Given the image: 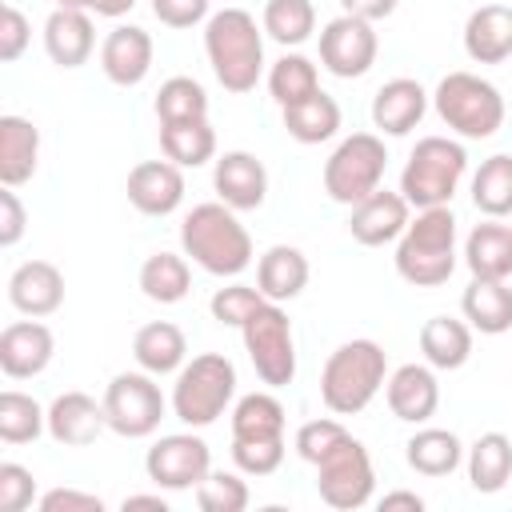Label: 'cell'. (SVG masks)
<instances>
[{
	"instance_id": "cell-1",
	"label": "cell",
	"mask_w": 512,
	"mask_h": 512,
	"mask_svg": "<svg viewBox=\"0 0 512 512\" xmlns=\"http://www.w3.org/2000/svg\"><path fill=\"white\" fill-rule=\"evenodd\" d=\"M180 248L212 276H240L252 264V236L224 200L196 204L180 224Z\"/></svg>"
},
{
	"instance_id": "cell-2",
	"label": "cell",
	"mask_w": 512,
	"mask_h": 512,
	"mask_svg": "<svg viewBox=\"0 0 512 512\" xmlns=\"http://www.w3.org/2000/svg\"><path fill=\"white\" fill-rule=\"evenodd\" d=\"M204 52L224 92H252L264 72V36L244 8H220L204 24Z\"/></svg>"
},
{
	"instance_id": "cell-3",
	"label": "cell",
	"mask_w": 512,
	"mask_h": 512,
	"mask_svg": "<svg viewBox=\"0 0 512 512\" xmlns=\"http://www.w3.org/2000/svg\"><path fill=\"white\" fill-rule=\"evenodd\" d=\"M456 268V216L448 204L416 208V220L396 240V272L412 288H436Z\"/></svg>"
},
{
	"instance_id": "cell-4",
	"label": "cell",
	"mask_w": 512,
	"mask_h": 512,
	"mask_svg": "<svg viewBox=\"0 0 512 512\" xmlns=\"http://www.w3.org/2000/svg\"><path fill=\"white\" fill-rule=\"evenodd\" d=\"M388 380V356L376 340H348L340 344L320 372V400L332 416L364 412Z\"/></svg>"
},
{
	"instance_id": "cell-5",
	"label": "cell",
	"mask_w": 512,
	"mask_h": 512,
	"mask_svg": "<svg viewBox=\"0 0 512 512\" xmlns=\"http://www.w3.org/2000/svg\"><path fill=\"white\" fill-rule=\"evenodd\" d=\"M436 116L464 140H488L504 124V96L476 72H448L432 92Z\"/></svg>"
},
{
	"instance_id": "cell-6",
	"label": "cell",
	"mask_w": 512,
	"mask_h": 512,
	"mask_svg": "<svg viewBox=\"0 0 512 512\" xmlns=\"http://www.w3.org/2000/svg\"><path fill=\"white\" fill-rule=\"evenodd\" d=\"M464 172H468V152L460 140L424 136V140H416V148L400 172V192L412 208H440L456 196Z\"/></svg>"
},
{
	"instance_id": "cell-7",
	"label": "cell",
	"mask_w": 512,
	"mask_h": 512,
	"mask_svg": "<svg viewBox=\"0 0 512 512\" xmlns=\"http://www.w3.org/2000/svg\"><path fill=\"white\" fill-rule=\"evenodd\" d=\"M232 396H236V368H232V360L220 356V352H200V356H192V364H184L176 372L172 412L188 428H208V424H216L224 416Z\"/></svg>"
},
{
	"instance_id": "cell-8",
	"label": "cell",
	"mask_w": 512,
	"mask_h": 512,
	"mask_svg": "<svg viewBox=\"0 0 512 512\" xmlns=\"http://www.w3.org/2000/svg\"><path fill=\"white\" fill-rule=\"evenodd\" d=\"M384 164H388V152H384V140L376 132H352L344 136L332 156L324 160V192L328 200L336 204H360L364 196H372L384 180Z\"/></svg>"
},
{
	"instance_id": "cell-9",
	"label": "cell",
	"mask_w": 512,
	"mask_h": 512,
	"mask_svg": "<svg viewBox=\"0 0 512 512\" xmlns=\"http://www.w3.org/2000/svg\"><path fill=\"white\" fill-rule=\"evenodd\" d=\"M244 352L256 368V376L268 388H284L296 380V340H292V320L280 304L264 300L240 328Z\"/></svg>"
},
{
	"instance_id": "cell-10",
	"label": "cell",
	"mask_w": 512,
	"mask_h": 512,
	"mask_svg": "<svg viewBox=\"0 0 512 512\" xmlns=\"http://www.w3.org/2000/svg\"><path fill=\"white\" fill-rule=\"evenodd\" d=\"M316 468V492L328 508H340V512H352V508H364L376 492V472H372V456L368 448L348 432Z\"/></svg>"
},
{
	"instance_id": "cell-11",
	"label": "cell",
	"mask_w": 512,
	"mask_h": 512,
	"mask_svg": "<svg viewBox=\"0 0 512 512\" xmlns=\"http://www.w3.org/2000/svg\"><path fill=\"white\" fill-rule=\"evenodd\" d=\"M164 392L160 384L152 380V372H120L112 376V384L104 388V416H108V428L116 436H128V440H140V436H152L164 420Z\"/></svg>"
},
{
	"instance_id": "cell-12",
	"label": "cell",
	"mask_w": 512,
	"mask_h": 512,
	"mask_svg": "<svg viewBox=\"0 0 512 512\" xmlns=\"http://www.w3.org/2000/svg\"><path fill=\"white\" fill-rule=\"evenodd\" d=\"M144 472L156 488L164 492H188L196 488L208 472H212V452L200 436L192 432H172V436H160L148 456H144Z\"/></svg>"
},
{
	"instance_id": "cell-13",
	"label": "cell",
	"mask_w": 512,
	"mask_h": 512,
	"mask_svg": "<svg viewBox=\"0 0 512 512\" xmlns=\"http://www.w3.org/2000/svg\"><path fill=\"white\" fill-rule=\"evenodd\" d=\"M376 52H380V40H376L372 20L340 12L336 20L320 28V64L340 80L364 76L376 64Z\"/></svg>"
},
{
	"instance_id": "cell-14",
	"label": "cell",
	"mask_w": 512,
	"mask_h": 512,
	"mask_svg": "<svg viewBox=\"0 0 512 512\" xmlns=\"http://www.w3.org/2000/svg\"><path fill=\"white\" fill-rule=\"evenodd\" d=\"M408 220H412V204L404 200V192L376 188L372 196H364L360 204H352L348 232H352L356 244H364V248H380V244L400 240V232L408 228Z\"/></svg>"
},
{
	"instance_id": "cell-15",
	"label": "cell",
	"mask_w": 512,
	"mask_h": 512,
	"mask_svg": "<svg viewBox=\"0 0 512 512\" xmlns=\"http://www.w3.org/2000/svg\"><path fill=\"white\" fill-rule=\"evenodd\" d=\"M52 352H56L52 328L40 324L36 316L12 320L0 332V368H4L8 380H32V376H40L52 364Z\"/></svg>"
},
{
	"instance_id": "cell-16",
	"label": "cell",
	"mask_w": 512,
	"mask_h": 512,
	"mask_svg": "<svg viewBox=\"0 0 512 512\" xmlns=\"http://www.w3.org/2000/svg\"><path fill=\"white\" fill-rule=\"evenodd\" d=\"M128 204L144 216H168L184 204V168L164 160H140L128 172Z\"/></svg>"
},
{
	"instance_id": "cell-17",
	"label": "cell",
	"mask_w": 512,
	"mask_h": 512,
	"mask_svg": "<svg viewBox=\"0 0 512 512\" xmlns=\"http://www.w3.org/2000/svg\"><path fill=\"white\" fill-rule=\"evenodd\" d=\"M384 400L396 420L404 424H428L440 408V384L432 364H400L384 380Z\"/></svg>"
},
{
	"instance_id": "cell-18",
	"label": "cell",
	"mask_w": 512,
	"mask_h": 512,
	"mask_svg": "<svg viewBox=\"0 0 512 512\" xmlns=\"http://www.w3.org/2000/svg\"><path fill=\"white\" fill-rule=\"evenodd\" d=\"M212 188H216V196H220L228 208L252 212V208H260L264 196H268V168H264L252 152H244V148L224 152V156L216 160V168H212Z\"/></svg>"
},
{
	"instance_id": "cell-19",
	"label": "cell",
	"mask_w": 512,
	"mask_h": 512,
	"mask_svg": "<svg viewBox=\"0 0 512 512\" xmlns=\"http://www.w3.org/2000/svg\"><path fill=\"white\" fill-rule=\"evenodd\" d=\"M8 304L24 316H52L64 304V272L52 260H24L8 276Z\"/></svg>"
},
{
	"instance_id": "cell-20",
	"label": "cell",
	"mask_w": 512,
	"mask_h": 512,
	"mask_svg": "<svg viewBox=\"0 0 512 512\" xmlns=\"http://www.w3.org/2000/svg\"><path fill=\"white\" fill-rule=\"evenodd\" d=\"M100 68L112 84L136 88L152 72V36L136 24H116L100 44Z\"/></svg>"
},
{
	"instance_id": "cell-21",
	"label": "cell",
	"mask_w": 512,
	"mask_h": 512,
	"mask_svg": "<svg viewBox=\"0 0 512 512\" xmlns=\"http://www.w3.org/2000/svg\"><path fill=\"white\" fill-rule=\"evenodd\" d=\"M108 428L104 400L96 404L88 392H60L48 404V436L64 448H84Z\"/></svg>"
},
{
	"instance_id": "cell-22",
	"label": "cell",
	"mask_w": 512,
	"mask_h": 512,
	"mask_svg": "<svg viewBox=\"0 0 512 512\" xmlns=\"http://www.w3.org/2000/svg\"><path fill=\"white\" fill-rule=\"evenodd\" d=\"M424 112H428V92L420 88V80L408 76L380 84L372 96V124L384 136H408L424 120Z\"/></svg>"
},
{
	"instance_id": "cell-23",
	"label": "cell",
	"mask_w": 512,
	"mask_h": 512,
	"mask_svg": "<svg viewBox=\"0 0 512 512\" xmlns=\"http://www.w3.org/2000/svg\"><path fill=\"white\" fill-rule=\"evenodd\" d=\"M92 48H96V32H92L88 12H80V8H56L44 20V52L52 56V64L80 68V64H88Z\"/></svg>"
},
{
	"instance_id": "cell-24",
	"label": "cell",
	"mask_w": 512,
	"mask_h": 512,
	"mask_svg": "<svg viewBox=\"0 0 512 512\" xmlns=\"http://www.w3.org/2000/svg\"><path fill=\"white\" fill-rule=\"evenodd\" d=\"M464 52L476 64H504L512 56V8L480 4L464 24Z\"/></svg>"
},
{
	"instance_id": "cell-25",
	"label": "cell",
	"mask_w": 512,
	"mask_h": 512,
	"mask_svg": "<svg viewBox=\"0 0 512 512\" xmlns=\"http://www.w3.org/2000/svg\"><path fill=\"white\" fill-rule=\"evenodd\" d=\"M40 160V132L24 116H0V184L20 188Z\"/></svg>"
},
{
	"instance_id": "cell-26",
	"label": "cell",
	"mask_w": 512,
	"mask_h": 512,
	"mask_svg": "<svg viewBox=\"0 0 512 512\" xmlns=\"http://www.w3.org/2000/svg\"><path fill=\"white\" fill-rule=\"evenodd\" d=\"M308 284V256L292 244H272L260 264H256V288L264 292V300L272 304H284V300H296Z\"/></svg>"
},
{
	"instance_id": "cell-27",
	"label": "cell",
	"mask_w": 512,
	"mask_h": 512,
	"mask_svg": "<svg viewBox=\"0 0 512 512\" xmlns=\"http://www.w3.org/2000/svg\"><path fill=\"white\" fill-rule=\"evenodd\" d=\"M460 312L464 320L484 332V336H500L512 328V288L504 280H488V276H472V284L460 296Z\"/></svg>"
},
{
	"instance_id": "cell-28",
	"label": "cell",
	"mask_w": 512,
	"mask_h": 512,
	"mask_svg": "<svg viewBox=\"0 0 512 512\" xmlns=\"http://www.w3.org/2000/svg\"><path fill=\"white\" fill-rule=\"evenodd\" d=\"M132 356L144 372L152 376H168V372H180L184 368V356H188V340L184 332L172 324V320H152L144 324L136 336H132Z\"/></svg>"
},
{
	"instance_id": "cell-29",
	"label": "cell",
	"mask_w": 512,
	"mask_h": 512,
	"mask_svg": "<svg viewBox=\"0 0 512 512\" xmlns=\"http://www.w3.org/2000/svg\"><path fill=\"white\" fill-rule=\"evenodd\" d=\"M464 264L472 276L508 280L512 276V228L496 224L492 216H488V224H476L464 240Z\"/></svg>"
},
{
	"instance_id": "cell-30",
	"label": "cell",
	"mask_w": 512,
	"mask_h": 512,
	"mask_svg": "<svg viewBox=\"0 0 512 512\" xmlns=\"http://www.w3.org/2000/svg\"><path fill=\"white\" fill-rule=\"evenodd\" d=\"M420 352L440 372L464 368L468 356H472V324H464L456 316H432V320H424V328H420Z\"/></svg>"
},
{
	"instance_id": "cell-31",
	"label": "cell",
	"mask_w": 512,
	"mask_h": 512,
	"mask_svg": "<svg viewBox=\"0 0 512 512\" xmlns=\"http://www.w3.org/2000/svg\"><path fill=\"white\" fill-rule=\"evenodd\" d=\"M404 460H408V468L420 472V476H432V480H436V476H452V472L464 464V444H460V436L448 432V428H420V432L408 436Z\"/></svg>"
},
{
	"instance_id": "cell-32",
	"label": "cell",
	"mask_w": 512,
	"mask_h": 512,
	"mask_svg": "<svg viewBox=\"0 0 512 512\" xmlns=\"http://www.w3.org/2000/svg\"><path fill=\"white\" fill-rule=\"evenodd\" d=\"M468 484L484 496L500 492L512 480V440L504 432H484L468 448Z\"/></svg>"
},
{
	"instance_id": "cell-33",
	"label": "cell",
	"mask_w": 512,
	"mask_h": 512,
	"mask_svg": "<svg viewBox=\"0 0 512 512\" xmlns=\"http://www.w3.org/2000/svg\"><path fill=\"white\" fill-rule=\"evenodd\" d=\"M280 112H284L288 136L300 140V144H324L340 128V104L328 92H312V96H304V100H296Z\"/></svg>"
},
{
	"instance_id": "cell-34",
	"label": "cell",
	"mask_w": 512,
	"mask_h": 512,
	"mask_svg": "<svg viewBox=\"0 0 512 512\" xmlns=\"http://www.w3.org/2000/svg\"><path fill=\"white\" fill-rule=\"evenodd\" d=\"M192 288V268L176 252H152L140 264V292L152 304H180Z\"/></svg>"
},
{
	"instance_id": "cell-35",
	"label": "cell",
	"mask_w": 512,
	"mask_h": 512,
	"mask_svg": "<svg viewBox=\"0 0 512 512\" xmlns=\"http://www.w3.org/2000/svg\"><path fill=\"white\" fill-rule=\"evenodd\" d=\"M160 148L172 164L180 168H200L216 156V132L208 120H180V124H160Z\"/></svg>"
},
{
	"instance_id": "cell-36",
	"label": "cell",
	"mask_w": 512,
	"mask_h": 512,
	"mask_svg": "<svg viewBox=\"0 0 512 512\" xmlns=\"http://www.w3.org/2000/svg\"><path fill=\"white\" fill-rule=\"evenodd\" d=\"M472 204L484 216H492V220L512 216V156L496 152V156H488L476 168V176H472Z\"/></svg>"
},
{
	"instance_id": "cell-37",
	"label": "cell",
	"mask_w": 512,
	"mask_h": 512,
	"mask_svg": "<svg viewBox=\"0 0 512 512\" xmlns=\"http://www.w3.org/2000/svg\"><path fill=\"white\" fill-rule=\"evenodd\" d=\"M260 28L276 44L296 48L316 32V8H312V0H268L264 16H260Z\"/></svg>"
},
{
	"instance_id": "cell-38",
	"label": "cell",
	"mask_w": 512,
	"mask_h": 512,
	"mask_svg": "<svg viewBox=\"0 0 512 512\" xmlns=\"http://www.w3.org/2000/svg\"><path fill=\"white\" fill-rule=\"evenodd\" d=\"M268 92H272V100H276L280 108H288V104H296V100L320 92V72H316V64H312L308 56L284 52V56L268 68Z\"/></svg>"
},
{
	"instance_id": "cell-39",
	"label": "cell",
	"mask_w": 512,
	"mask_h": 512,
	"mask_svg": "<svg viewBox=\"0 0 512 512\" xmlns=\"http://www.w3.org/2000/svg\"><path fill=\"white\" fill-rule=\"evenodd\" d=\"M156 120L180 124V120H208V92L192 76H168L156 92Z\"/></svg>"
},
{
	"instance_id": "cell-40",
	"label": "cell",
	"mask_w": 512,
	"mask_h": 512,
	"mask_svg": "<svg viewBox=\"0 0 512 512\" xmlns=\"http://www.w3.org/2000/svg\"><path fill=\"white\" fill-rule=\"evenodd\" d=\"M48 428V412L28 392H0V440L4 444H28Z\"/></svg>"
},
{
	"instance_id": "cell-41",
	"label": "cell",
	"mask_w": 512,
	"mask_h": 512,
	"mask_svg": "<svg viewBox=\"0 0 512 512\" xmlns=\"http://www.w3.org/2000/svg\"><path fill=\"white\" fill-rule=\"evenodd\" d=\"M284 404L272 392H248L232 408V436H284Z\"/></svg>"
},
{
	"instance_id": "cell-42",
	"label": "cell",
	"mask_w": 512,
	"mask_h": 512,
	"mask_svg": "<svg viewBox=\"0 0 512 512\" xmlns=\"http://www.w3.org/2000/svg\"><path fill=\"white\" fill-rule=\"evenodd\" d=\"M232 460L244 476H272L284 464V436H232Z\"/></svg>"
},
{
	"instance_id": "cell-43",
	"label": "cell",
	"mask_w": 512,
	"mask_h": 512,
	"mask_svg": "<svg viewBox=\"0 0 512 512\" xmlns=\"http://www.w3.org/2000/svg\"><path fill=\"white\" fill-rule=\"evenodd\" d=\"M248 484L236 472H208L196 484V504L204 512H244L248 508Z\"/></svg>"
},
{
	"instance_id": "cell-44",
	"label": "cell",
	"mask_w": 512,
	"mask_h": 512,
	"mask_svg": "<svg viewBox=\"0 0 512 512\" xmlns=\"http://www.w3.org/2000/svg\"><path fill=\"white\" fill-rule=\"evenodd\" d=\"M264 304V292L252 288V284H228V288H216L208 308H212V320L216 324H228V328H244V320Z\"/></svg>"
},
{
	"instance_id": "cell-45",
	"label": "cell",
	"mask_w": 512,
	"mask_h": 512,
	"mask_svg": "<svg viewBox=\"0 0 512 512\" xmlns=\"http://www.w3.org/2000/svg\"><path fill=\"white\" fill-rule=\"evenodd\" d=\"M344 436H348V428H344L340 420H328V416L308 420V424L296 428V456L308 460V464H320Z\"/></svg>"
},
{
	"instance_id": "cell-46",
	"label": "cell",
	"mask_w": 512,
	"mask_h": 512,
	"mask_svg": "<svg viewBox=\"0 0 512 512\" xmlns=\"http://www.w3.org/2000/svg\"><path fill=\"white\" fill-rule=\"evenodd\" d=\"M36 500V476L24 464H0V512H24Z\"/></svg>"
},
{
	"instance_id": "cell-47",
	"label": "cell",
	"mask_w": 512,
	"mask_h": 512,
	"mask_svg": "<svg viewBox=\"0 0 512 512\" xmlns=\"http://www.w3.org/2000/svg\"><path fill=\"white\" fill-rule=\"evenodd\" d=\"M28 40H32L28 16H24L16 4H4V8H0V60H4V64L20 60L24 48H28Z\"/></svg>"
},
{
	"instance_id": "cell-48",
	"label": "cell",
	"mask_w": 512,
	"mask_h": 512,
	"mask_svg": "<svg viewBox=\"0 0 512 512\" xmlns=\"http://www.w3.org/2000/svg\"><path fill=\"white\" fill-rule=\"evenodd\" d=\"M212 0H152V16L168 28H192L200 20H208Z\"/></svg>"
},
{
	"instance_id": "cell-49",
	"label": "cell",
	"mask_w": 512,
	"mask_h": 512,
	"mask_svg": "<svg viewBox=\"0 0 512 512\" xmlns=\"http://www.w3.org/2000/svg\"><path fill=\"white\" fill-rule=\"evenodd\" d=\"M40 512H104V500L76 488H52L40 496Z\"/></svg>"
},
{
	"instance_id": "cell-50",
	"label": "cell",
	"mask_w": 512,
	"mask_h": 512,
	"mask_svg": "<svg viewBox=\"0 0 512 512\" xmlns=\"http://www.w3.org/2000/svg\"><path fill=\"white\" fill-rule=\"evenodd\" d=\"M24 224H28V216H24V204H20L16 188H4L0 192V244L12 248L24 236Z\"/></svg>"
},
{
	"instance_id": "cell-51",
	"label": "cell",
	"mask_w": 512,
	"mask_h": 512,
	"mask_svg": "<svg viewBox=\"0 0 512 512\" xmlns=\"http://www.w3.org/2000/svg\"><path fill=\"white\" fill-rule=\"evenodd\" d=\"M396 4L400 0H340V8L348 12V16H360V20H388L392 12H396Z\"/></svg>"
},
{
	"instance_id": "cell-52",
	"label": "cell",
	"mask_w": 512,
	"mask_h": 512,
	"mask_svg": "<svg viewBox=\"0 0 512 512\" xmlns=\"http://www.w3.org/2000/svg\"><path fill=\"white\" fill-rule=\"evenodd\" d=\"M380 508H384V512H388V508H412V512H420L424 500H420L416 492H384V496H380Z\"/></svg>"
},
{
	"instance_id": "cell-53",
	"label": "cell",
	"mask_w": 512,
	"mask_h": 512,
	"mask_svg": "<svg viewBox=\"0 0 512 512\" xmlns=\"http://www.w3.org/2000/svg\"><path fill=\"white\" fill-rule=\"evenodd\" d=\"M136 8V0H96L92 4V12L96 16H108V20H116V16H124V12H132Z\"/></svg>"
},
{
	"instance_id": "cell-54",
	"label": "cell",
	"mask_w": 512,
	"mask_h": 512,
	"mask_svg": "<svg viewBox=\"0 0 512 512\" xmlns=\"http://www.w3.org/2000/svg\"><path fill=\"white\" fill-rule=\"evenodd\" d=\"M132 508H152V512H168V500L164 496H124V512Z\"/></svg>"
},
{
	"instance_id": "cell-55",
	"label": "cell",
	"mask_w": 512,
	"mask_h": 512,
	"mask_svg": "<svg viewBox=\"0 0 512 512\" xmlns=\"http://www.w3.org/2000/svg\"><path fill=\"white\" fill-rule=\"evenodd\" d=\"M96 0H56V8H80V12H92Z\"/></svg>"
}]
</instances>
